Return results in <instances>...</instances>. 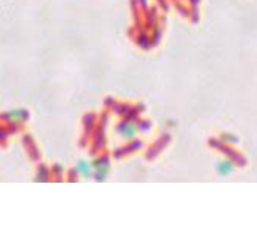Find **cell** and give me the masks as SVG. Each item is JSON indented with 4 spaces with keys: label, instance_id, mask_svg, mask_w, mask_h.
<instances>
[{
    "label": "cell",
    "instance_id": "6da1fadb",
    "mask_svg": "<svg viewBox=\"0 0 257 242\" xmlns=\"http://www.w3.org/2000/svg\"><path fill=\"white\" fill-rule=\"evenodd\" d=\"M92 167V178L96 181H106L110 173V162L107 157H97L91 162Z\"/></svg>",
    "mask_w": 257,
    "mask_h": 242
},
{
    "label": "cell",
    "instance_id": "7a4b0ae2",
    "mask_svg": "<svg viewBox=\"0 0 257 242\" xmlns=\"http://www.w3.org/2000/svg\"><path fill=\"white\" fill-rule=\"evenodd\" d=\"M0 120L5 122V124H10V126H22L28 120V110L27 109H12L4 112L0 115Z\"/></svg>",
    "mask_w": 257,
    "mask_h": 242
},
{
    "label": "cell",
    "instance_id": "3957f363",
    "mask_svg": "<svg viewBox=\"0 0 257 242\" xmlns=\"http://www.w3.org/2000/svg\"><path fill=\"white\" fill-rule=\"evenodd\" d=\"M115 132L119 134L120 139L131 142V140H136L139 134V126H137V122H134V120H122L117 124V127H115Z\"/></svg>",
    "mask_w": 257,
    "mask_h": 242
},
{
    "label": "cell",
    "instance_id": "277c9868",
    "mask_svg": "<svg viewBox=\"0 0 257 242\" xmlns=\"http://www.w3.org/2000/svg\"><path fill=\"white\" fill-rule=\"evenodd\" d=\"M237 167V163L231 158H221V160L216 163V173H218L221 178H229V176L234 173V170Z\"/></svg>",
    "mask_w": 257,
    "mask_h": 242
},
{
    "label": "cell",
    "instance_id": "5b68a950",
    "mask_svg": "<svg viewBox=\"0 0 257 242\" xmlns=\"http://www.w3.org/2000/svg\"><path fill=\"white\" fill-rule=\"evenodd\" d=\"M74 172L78 176H81V178H89V176H92V167H91V162L87 160H79L78 163H76L74 167Z\"/></svg>",
    "mask_w": 257,
    "mask_h": 242
},
{
    "label": "cell",
    "instance_id": "8992f818",
    "mask_svg": "<svg viewBox=\"0 0 257 242\" xmlns=\"http://www.w3.org/2000/svg\"><path fill=\"white\" fill-rule=\"evenodd\" d=\"M218 140L223 145H236V144H239V139L236 137V135H232V134H221Z\"/></svg>",
    "mask_w": 257,
    "mask_h": 242
},
{
    "label": "cell",
    "instance_id": "52a82bcc",
    "mask_svg": "<svg viewBox=\"0 0 257 242\" xmlns=\"http://www.w3.org/2000/svg\"><path fill=\"white\" fill-rule=\"evenodd\" d=\"M35 180L37 181H48L50 180V170L48 168H45V167H40L37 170V175H35Z\"/></svg>",
    "mask_w": 257,
    "mask_h": 242
},
{
    "label": "cell",
    "instance_id": "ba28073f",
    "mask_svg": "<svg viewBox=\"0 0 257 242\" xmlns=\"http://www.w3.org/2000/svg\"><path fill=\"white\" fill-rule=\"evenodd\" d=\"M5 137H7V134H5L4 129L0 127V142H4V140H5Z\"/></svg>",
    "mask_w": 257,
    "mask_h": 242
}]
</instances>
